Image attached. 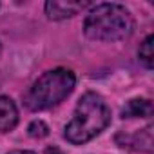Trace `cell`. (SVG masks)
Masks as SVG:
<instances>
[{
	"label": "cell",
	"mask_w": 154,
	"mask_h": 154,
	"mask_svg": "<svg viewBox=\"0 0 154 154\" xmlns=\"http://www.w3.org/2000/svg\"><path fill=\"white\" fill-rule=\"evenodd\" d=\"M27 132H29L31 138H45V136L49 134V127H47L42 120H35V122L29 123Z\"/></svg>",
	"instance_id": "8"
},
{
	"label": "cell",
	"mask_w": 154,
	"mask_h": 154,
	"mask_svg": "<svg viewBox=\"0 0 154 154\" xmlns=\"http://www.w3.org/2000/svg\"><path fill=\"white\" fill-rule=\"evenodd\" d=\"M152 42H154V36L149 35L143 44L140 45V51H138V56H140V62L147 67V69H152L154 65V49H152Z\"/></svg>",
	"instance_id": "7"
},
{
	"label": "cell",
	"mask_w": 154,
	"mask_h": 154,
	"mask_svg": "<svg viewBox=\"0 0 154 154\" xmlns=\"http://www.w3.org/2000/svg\"><path fill=\"white\" fill-rule=\"evenodd\" d=\"M111 123V109L96 93H85L76 103L71 122L65 125V140L82 145L102 134Z\"/></svg>",
	"instance_id": "1"
},
{
	"label": "cell",
	"mask_w": 154,
	"mask_h": 154,
	"mask_svg": "<svg viewBox=\"0 0 154 154\" xmlns=\"http://www.w3.org/2000/svg\"><path fill=\"white\" fill-rule=\"evenodd\" d=\"M45 154H63L58 147H47L45 149Z\"/></svg>",
	"instance_id": "9"
},
{
	"label": "cell",
	"mask_w": 154,
	"mask_h": 154,
	"mask_svg": "<svg viewBox=\"0 0 154 154\" xmlns=\"http://www.w3.org/2000/svg\"><path fill=\"white\" fill-rule=\"evenodd\" d=\"M134 20L129 9L122 4H96L87 13L84 33L96 42H120L132 35Z\"/></svg>",
	"instance_id": "2"
},
{
	"label": "cell",
	"mask_w": 154,
	"mask_h": 154,
	"mask_svg": "<svg viewBox=\"0 0 154 154\" xmlns=\"http://www.w3.org/2000/svg\"><path fill=\"white\" fill-rule=\"evenodd\" d=\"M152 114V103L143 98H134L122 109V118H149Z\"/></svg>",
	"instance_id": "6"
},
{
	"label": "cell",
	"mask_w": 154,
	"mask_h": 154,
	"mask_svg": "<svg viewBox=\"0 0 154 154\" xmlns=\"http://www.w3.org/2000/svg\"><path fill=\"white\" fill-rule=\"evenodd\" d=\"M85 8H91L89 2H58V0H53V2L45 4V15L51 20H63L69 17H74L76 13L84 11Z\"/></svg>",
	"instance_id": "4"
},
{
	"label": "cell",
	"mask_w": 154,
	"mask_h": 154,
	"mask_svg": "<svg viewBox=\"0 0 154 154\" xmlns=\"http://www.w3.org/2000/svg\"><path fill=\"white\" fill-rule=\"evenodd\" d=\"M9 154H35V152H31V150H13Z\"/></svg>",
	"instance_id": "10"
},
{
	"label": "cell",
	"mask_w": 154,
	"mask_h": 154,
	"mask_svg": "<svg viewBox=\"0 0 154 154\" xmlns=\"http://www.w3.org/2000/svg\"><path fill=\"white\" fill-rule=\"evenodd\" d=\"M74 72L63 67L44 72L26 94V107L31 111H45L65 100L74 89Z\"/></svg>",
	"instance_id": "3"
},
{
	"label": "cell",
	"mask_w": 154,
	"mask_h": 154,
	"mask_svg": "<svg viewBox=\"0 0 154 154\" xmlns=\"http://www.w3.org/2000/svg\"><path fill=\"white\" fill-rule=\"evenodd\" d=\"M18 123V109L8 96H0V132H9Z\"/></svg>",
	"instance_id": "5"
}]
</instances>
